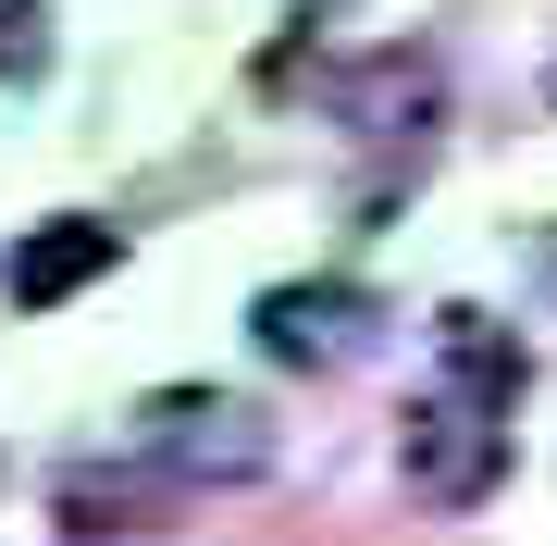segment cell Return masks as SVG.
Wrapping results in <instances>:
<instances>
[{
    "instance_id": "obj_1",
    "label": "cell",
    "mask_w": 557,
    "mask_h": 546,
    "mask_svg": "<svg viewBox=\"0 0 557 546\" xmlns=\"http://www.w3.org/2000/svg\"><path fill=\"white\" fill-rule=\"evenodd\" d=\"M137 460L161 485H260L273 472V423L248 398H223V385H161L137 410Z\"/></svg>"
},
{
    "instance_id": "obj_2",
    "label": "cell",
    "mask_w": 557,
    "mask_h": 546,
    "mask_svg": "<svg viewBox=\"0 0 557 546\" xmlns=\"http://www.w3.org/2000/svg\"><path fill=\"white\" fill-rule=\"evenodd\" d=\"M397 472H409V497H434V509H483V497L508 485V410L471 398V385L409 398V423H397Z\"/></svg>"
},
{
    "instance_id": "obj_3",
    "label": "cell",
    "mask_w": 557,
    "mask_h": 546,
    "mask_svg": "<svg viewBox=\"0 0 557 546\" xmlns=\"http://www.w3.org/2000/svg\"><path fill=\"white\" fill-rule=\"evenodd\" d=\"M372 324H384V299L347 286V274H285V286L248 299V348L273 373H347L359 348H372Z\"/></svg>"
},
{
    "instance_id": "obj_4",
    "label": "cell",
    "mask_w": 557,
    "mask_h": 546,
    "mask_svg": "<svg viewBox=\"0 0 557 546\" xmlns=\"http://www.w3.org/2000/svg\"><path fill=\"white\" fill-rule=\"evenodd\" d=\"M434 112H446V62L409 50V38L372 50V62L335 87V124H347L359 149H421V137H434Z\"/></svg>"
},
{
    "instance_id": "obj_5",
    "label": "cell",
    "mask_w": 557,
    "mask_h": 546,
    "mask_svg": "<svg viewBox=\"0 0 557 546\" xmlns=\"http://www.w3.org/2000/svg\"><path fill=\"white\" fill-rule=\"evenodd\" d=\"M124 262V223L100 211H50V223H25L13 248H0V286H13V311H62V299H87Z\"/></svg>"
},
{
    "instance_id": "obj_6",
    "label": "cell",
    "mask_w": 557,
    "mask_h": 546,
    "mask_svg": "<svg viewBox=\"0 0 557 546\" xmlns=\"http://www.w3.org/2000/svg\"><path fill=\"white\" fill-rule=\"evenodd\" d=\"M434 348H446V385H471V398H520V385H533V348H520L496 311H434Z\"/></svg>"
},
{
    "instance_id": "obj_7",
    "label": "cell",
    "mask_w": 557,
    "mask_h": 546,
    "mask_svg": "<svg viewBox=\"0 0 557 546\" xmlns=\"http://www.w3.org/2000/svg\"><path fill=\"white\" fill-rule=\"evenodd\" d=\"M50 75V0H0V87Z\"/></svg>"
},
{
    "instance_id": "obj_8",
    "label": "cell",
    "mask_w": 557,
    "mask_h": 546,
    "mask_svg": "<svg viewBox=\"0 0 557 546\" xmlns=\"http://www.w3.org/2000/svg\"><path fill=\"white\" fill-rule=\"evenodd\" d=\"M545 100H557V50H545Z\"/></svg>"
}]
</instances>
